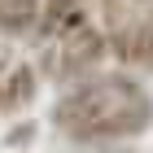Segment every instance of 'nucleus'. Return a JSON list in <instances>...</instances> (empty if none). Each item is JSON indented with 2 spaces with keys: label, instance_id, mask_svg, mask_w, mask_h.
Masks as SVG:
<instances>
[{
  "label": "nucleus",
  "instance_id": "nucleus-1",
  "mask_svg": "<svg viewBox=\"0 0 153 153\" xmlns=\"http://www.w3.org/2000/svg\"><path fill=\"white\" fill-rule=\"evenodd\" d=\"M53 123L61 136H70L79 144L131 140L153 123V96L127 74H96L57 101Z\"/></svg>",
  "mask_w": 153,
  "mask_h": 153
},
{
  "label": "nucleus",
  "instance_id": "nucleus-2",
  "mask_svg": "<svg viewBox=\"0 0 153 153\" xmlns=\"http://www.w3.org/2000/svg\"><path fill=\"white\" fill-rule=\"evenodd\" d=\"M35 13H39L35 0H0V31L4 35H22V31H31Z\"/></svg>",
  "mask_w": 153,
  "mask_h": 153
},
{
  "label": "nucleus",
  "instance_id": "nucleus-3",
  "mask_svg": "<svg viewBox=\"0 0 153 153\" xmlns=\"http://www.w3.org/2000/svg\"><path fill=\"white\" fill-rule=\"evenodd\" d=\"M31 92H35V74H31V70H18L13 83H9V92H4V101H9V105H26Z\"/></svg>",
  "mask_w": 153,
  "mask_h": 153
},
{
  "label": "nucleus",
  "instance_id": "nucleus-4",
  "mask_svg": "<svg viewBox=\"0 0 153 153\" xmlns=\"http://www.w3.org/2000/svg\"><path fill=\"white\" fill-rule=\"evenodd\" d=\"M83 0H48V18H57V22H74L70 13L79 9Z\"/></svg>",
  "mask_w": 153,
  "mask_h": 153
},
{
  "label": "nucleus",
  "instance_id": "nucleus-5",
  "mask_svg": "<svg viewBox=\"0 0 153 153\" xmlns=\"http://www.w3.org/2000/svg\"><path fill=\"white\" fill-rule=\"evenodd\" d=\"M83 153H123V149H83Z\"/></svg>",
  "mask_w": 153,
  "mask_h": 153
}]
</instances>
